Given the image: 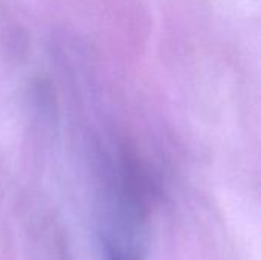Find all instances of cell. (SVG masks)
Wrapping results in <instances>:
<instances>
[{"label": "cell", "mask_w": 261, "mask_h": 260, "mask_svg": "<svg viewBox=\"0 0 261 260\" xmlns=\"http://www.w3.org/2000/svg\"><path fill=\"white\" fill-rule=\"evenodd\" d=\"M113 260H119V259H113Z\"/></svg>", "instance_id": "6da1fadb"}]
</instances>
